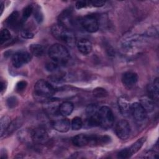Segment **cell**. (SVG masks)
<instances>
[{
  "label": "cell",
  "instance_id": "obj_1",
  "mask_svg": "<svg viewBox=\"0 0 159 159\" xmlns=\"http://www.w3.org/2000/svg\"><path fill=\"white\" fill-rule=\"evenodd\" d=\"M48 54L52 61L58 65H65L70 58V53L66 47L59 43L52 45L48 48Z\"/></svg>",
  "mask_w": 159,
  "mask_h": 159
},
{
  "label": "cell",
  "instance_id": "obj_2",
  "mask_svg": "<svg viewBox=\"0 0 159 159\" xmlns=\"http://www.w3.org/2000/svg\"><path fill=\"white\" fill-rule=\"evenodd\" d=\"M51 33L56 39L63 42L69 46H73L76 43L75 35L73 31L63 27L58 24L52 27Z\"/></svg>",
  "mask_w": 159,
  "mask_h": 159
},
{
  "label": "cell",
  "instance_id": "obj_3",
  "mask_svg": "<svg viewBox=\"0 0 159 159\" xmlns=\"http://www.w3.org/2000/svg\"><path fill=\"white\" fill-rule=\"evenodd\" d=\"M34 93L37 99L42 100L53 96L55 93V89L48 81L44 80H39L34 85Z\"/></svg>",
  "mask_w": 159,
  "mask_h": 159
},
{
  "label": "cell",
  "instance_id": "obj_4",
  "mask_svg": "<svg viewBox=\"0 0 159 159\" xmlns=\"http://www.w3.org/2000/svg\"><path fill=\"white\" fill-rule=\"evenodd\" d=\"M98 122L99 126L104 129H109L112 127L114 122V116L109 107H100L98 112Z\"/></svg>",
  "mask_w": 159,
  "mask_h": 159
},
{
  "label": "cell",
  "instance_id": "obj_5",
  "mask_svg": "<svg viewBox=\"0 0 159 159\" xmlns=\"http://www.w3.org/2000/svg\"><path fill=\"white\" fill-rule=\"evenodd\" d=\"M100 107L96 104L89 105L86 109V119L84 122L86 127H91L99 126L98 122V112Z\"/></svg>",
  "mask_w": 159,
  "mask_h": 159
},
{
  "label": "cell",
  "instance_id": "obj_6",
  "mask_svg": "<svg viewBox=\"0 0 159 159\" xmlns=\"http://www.w3.org/2000/svg\"><path fill=\"white\" fill-rule=\"evenodd\" d=\"M146 139H147L146 137H142L139 139H138L135 143H134L129 147L121 150L118 153V155H117L118 157L122 159L130 158L134 154L136 153L137 152L139 151V150L142 148L143 143L146 141Z\"/></svg>",
  "mask_w": 159,
  "mask_h": 159
},
{
  "label": "cell",
  "instance_id": "obj_7",
  "mask_svg": "<svg viewBox=\"0 0 159 159\" xmlns=\"http://www.w3.org/2000/svg\"><path fill=\"white\" fill-rule=\"evenodd\" d=\"M80 24L82 27L88 32L93 33L99 29V22L96 16L87 15L80 19Z\"/></svg>",
  "mask_w": 159,
  "mask_h": 159
},
{
  "label": "cell",
  "instance_id": "obj_8",
  "mask_svg": "<svg viewBox=\"0 0 159 159\" xmlns=\"http://www.w3.org/2000/svg\"><path fill=\"white\" fill-rule=\"evenodd\" d=\"M130 114L137 122L144 121L147 116V112L145 108L140 102H134L130 105Z\"/></svg>",
  "mask_w": 159,
  "mask_h": 159
},
{
  "label": "cell",
  "instance_id": "obj_9",
  "mask_svg": "<svg viewBox=\"0 0 159 159\" xmlns=\"http://www.w3.org/2000/svg\"><path fill=\"white\" fill-rule=\"evenodd\" d=\"M131 129L129 123L126 120L119 121L115 127V133L121 140H127L130 135Z\"/></svg>",
  "mask_w": 159,
  "mask_h": 159
},
{
  "label": "cell",
  "instance_id": "obj_10",
  "mask_svg": "<svg viewBox=\"0 0 159 159\" xmlns=\"http://www.w3.org/2000/svg\"><path fill=\"white\" fill-rule=\"evenodd\" d=\"M32 55L27 52H18L12 57V63L16 68H20L30 61Z\"/></svg>",
  "mask_w": 159,
  "mask_h": 159
},
{
  "label": "cell",
  "instance_id": "obj_11",
  "mask_svg": "<svg viewBox=\"0 0 159 159\" xmlns=\"http://www.w3.org/2000/svg\"><path fill=\"white\" fill-rule=\"evenodd\" d=\"M49 137L47 131L42 128H35L31 130L30 139L35 144H44L48 140Z\"/></svg>",
  "mask_w": 159,
  "mask_h": 159
},
{
  "label": "cell",
  "instance_id": "obj_12",
  "mask_svg": "<svg viewBox=\"0 0 159 159\" xmlns=\"http://www.w3.org/2000/svg\"><path fill=\"white\" fill-rule=\"evenodd\" d=\"M58 24L65 28L71 30L74 25L73 14L70 9H65L62 11L58 17Z\"/></svg>",
  "mask_w": 159,
  "mask_h": 159
},
{
  "label": "cell",
  "instance_id": "obj_13",
  "mask_svg": "<svg viewBox=\"0 0 159 159\" xmlns=\"http://www.w3.org/2000/svg\"><path fill=\"white\" fill-rule=\"evenodd\" d=\"M122 82L125 88L132 89L135 87L138 82L137 75L134 72L127 71L122 75Z\"/></svg>",
  "mask_w": 159,
  "mask_h": 159
},
{
  "label": "cell",
  "instance_id": "obj_14",
  "mask_svg": "<svg viewBox=\"0 0 159 159\" xmlns=\"http://www.w3.org/2000/svg\"><path fill=\"white\" fill-rule=\"evenodd\" d=\"M52 127L58 132H66L71 127V122L67 118L55 119L52 122Z\"/></svg>",
  "mask_w": 159,
  "mask_h": 159
},
{
  "label": "cell",
  "instance_id": "obj_15",
  "mask_svg": "<svg viewBox=\"0 0 159 159\" xmlns=\"http://www.w3.org/2000/svg\"><path fill=\"white\" fill-rule=\"evenodd\" d=\"M159 81L158 78H157L152 83H150L147 86L148 97L151 98L154 101H158L159 98Z\"/></svg>",
  "mask_w": 159,
  "mask_h": 159
},
{
  "label": "cell",
  "instance_id": "obj_16",
  "mask_svg": "<svg viewBox=\"0 0 159 159\" xmlns=\"http://www.w3.org/2000/svg\"><path fill=\"white\" fill-rule=\"evenodd\" d=\"M78 50L83 55H88L92 51L93 45L91 42L86 39H81L76 43Z\"/></svg>",
  "mask_w": 159,
  "mask_h": 159
},
{
  "label": "cell",
  "instance_id": "obj_17",
  "mask_svg": "<svg viewBox=\"0 0 159 159\" xmlns=\"http://www.w3.org/2000/svg\"><path fill=\"white\" fill-rule=\"evenodd\" d=\"M72 143L76 147H83L89 145V135L81 134L75 135L72 138Z\"/></svg>",
  "mask_w": 159,
  "mask_h": 159
},
{
  "label": "cell",
  "instance_id": "obj_18",
  "mask_svg": "<svg viewBox=\"0 0 159 159\" xmlns=\"http://www.w3.org/2000/svg\"><path fill=\"white\" fill-rule=\"evenodd\" d=\"M130 105L129 101L124 97H120L118 99V106L121 114L123 116H127L130 114Z\"/></svg>",
  "mask_w": 159,
  "mask_h": 159
},
{
  "label": "cell",
  "instance_id": "obj_19",
  "mask_svg": "<svg viewBox=\"0 0 159 159\" xmlns=\"http://www.w3.org/2000/svg\"><path fill=\"white\" fill-rule=\"evenodd\" d=\"M74 109V106L73 103L69 101H65L62 102L59 107H58V111L59 113L63 116H67L70 115Z\"/></svg>",
  "mask_w": 159,
  "mask_h": 159
},
{
  "label": "cell",
  "instance_id": "obj_20",
  "mask_svg": "<svg viewBox=\"0 0 159 159\" xmlns=\"http://www.w3.org/2000/svg\"><path fill=\"white\" fill-rule=\"evenodd\" d=\"M22 120L20 119H16L13 121H11L9 127L6 129V130L3 134L1 137H7L9 135H11L14 131H16L17 129H19L22 125Z\"/></svg>",
  "mask_w": 159,
  "mask_h": 159
},
{
  "label": "cell",
  "instance_id": "obj_21",
  "mask_svg": "<svg viewBox=\"0 0 159 159\" xmlns=\"http://www.w3.org/2000/svg\"><path fill=\"white\" fill-rule=\"evenodd\" d=\"M29 50L31 55L35 57H40L44 55L45 48L44 46L40 44H32L29 47Z\"/></svg>",
  "mask_w": 159,
  "mask_h": 159
},
{
  "label": "cell",
  "instance_id": "obj_22",
  "mask_svg": "<svg viewBox=\"0 0 159 159\" xmlns=\"http://www.w3.org/2000/svg\"><path fill=\"white\" fill-rule=\"evenodd\" d=\"M19 12L17 11H15L12 12L9 17L7 18L6 20V24L9 27H16L18 25L19 22L18 19H19Z\"/></svg>",
  "mask_w": 159,
  "mask_h": 159
},
{
  "label": "cell",
  "instance_id": "obj_23",
  "mask_svg": "<svg viewBox=\"0 0 159 159\" xmlns=\"http://www.w3.org/2000/svg\"><path fill=\"white\" fill-rule=\"evenodd\" d=\"M140 103L145 108L147 112L152 111L155 108V101L149 97H144L142 98Z\"/></svg>",
  "mask_w": 159,
  "mask_h": 159
},
{
  "label": "cell",
  "instance_id": "obj_24",
  "mask_svg": "<svg viewBox=\"0 0 159 159\" xmlns=\"http://www.w3.org/2000/svg\"><path fill=\"white\" fill-rule=\"evenodd\" d=\"M11 122V119L7 116H4L1 118V120H0L1 137L2 136L3 134L6 130V129L9 127Z\"/></svg>",
  "mask_w": 159,
  "mask_h": 159
},
{
  "label": "cell",
  "instance_id": "obj_25",
  "mask_svg": "<svg viewBox=\"0 0 159 159\" xmlns=\"http://www.w3.org/2000/svg\"><path fill=\"white\" fill-rule=\"evenodd\" d=\"M83 125V122L80 117H75L71 122V127L74 130H78L81 129Z\"/></svg>",
  "mask_w": 159,
  "mask_h": 159
},
{
  "label": "cell",
  "instance_id": "obj_26",
  "mask_svg": "<svg viewBox=\"0 0 159 159\" xmlns=\"http://www.w3.org/2000/svg\"><path fill=\"white\" fill-rule=\"evenodd\" d=\"M11 39V35L7 29H2L0 32V43L3 44Z\"/></svg>",
  "mask_w": 159,
  "mask_h": 159
},
{
  "label": "cell",
  "instance_id": "obj_27",
  "mask_svg": "<svg viewBox=\"0 0 159 159\" xmlns=\"http://www.w3.org/2000/svg\"><path fill=\"white\" fill-rule=\"evenodd\" d=\"M33 11H34V8H33L32 6H31V5L27 6L23 10L22 16L20 22H24L30 16V15L33 13Z\"/></svg>",
  "mask_w": 159,
  "mask_h": 159
},
{
  "label": "cell",
  "instance_id": "obj_28",
  "mask_svg": "<svg viewBox=\"0 0 159 159\" xmlns=\"http://www.w3.org/2000/svg\"><path fill=\"white\" fill-rule=\"evenodd\" d=\"M93 94L96 98H104L107 96V92L106 90L102 88H96L94 89Z\"/></svg>",
  "mask_w": 159,
  "mask_h": 159
},
{
  "label": "cell",
  "instance_id": "obj_29",
  "mask_svg": "<svg viewBox=\"0 0 159 159\" xmlns=\"http://www.w3.org/2000/svg\"><path fill=\"white\" fill-rule=\"evenodd\" d=\"M20 35L24 38V39H32L34 37V33L29 30V29H22L20 32Z\"/></svg>",
  "mask_w": 159,
  "mask_h": 159
},
{
  "label": "cell",
  "instance_id": "obj_30",
  "mask_svg": "<svg viewBox=\"0 0 159 159\" xmlns=\"http://www.w3.org/2000/svg\"><path fill=\"white\" fill-rule=\"evenodd\" d=\"M89 6H90L89 1H78L76 2V4H75L76 8L78 9H80Z\"/></svg>",
  "mask_w": 159,
  "mask_h": 159
},
{
  "label": "cell",
  "instance_id": "obj_31",
  "mask_svg": "<svg viewBox=\"0 0 159 159\" xmlns=\"http://www.w3.org/2000/svg\"><path fill=\"white\" fill-rule=\"evenodd\" d=\"M33 12L34 14V18L35 19L36 21L38 23H40L43 20V16L41 13V11L39 9H35V11H33Z\"/></svg>",
  "mask_w": 159,
  "mask_h": 159
},
{
  "label": "cell",
  "instance_id": "obj_32",
  "mask_svg": "<svg viewBox=\"0 0 159 159\" xmlns=\"http://www.w3.org/2000/svg\"><path fill=\"white\" fill-rule=\"evenodd\" d=\"M58 67V65L55 62L52 61L46 65V69L49 71H53L56 70Z\"/></svg>",
  "mask_w": 159,
  "mask_h": 159
},
{
  "label": "cell",
  "instance_id": "obj_33",
  "mask_svg": "<svg viewBox=\"0 0 159 159\" xmlns=\"http://www.w3.org/2000/svg\"><path fill=\"white\" fill-rule=\"evenodd\" d=\"M90 6H93L94 7H99L103 6L106 4V1H101V0H94V1H89Z\"/></svg>",
  "mask_w": 159,
  "mask_h": 159
},
{
  "label": "cell",
  "instance_id": "obj_34",
  "mask_svg": "<svg viewBox=\"0 0 159 159\" xmlns=\"http://www.w3.org/2000/svg\"><path fill=\"white\" fill-rule=\"evenodd\" d=\"M27 85V83L25 81H20L16 84V90L17 91H22L25 89Z\"/></svg>",
  "mask_w": 159,
  "mask_h": 159
},
{
  "label": "cell",
  "instance_id": "obj_35",
  "mask_svg": "<svg viewBox=\"0 0 159 159\" xmlns=\"http://www.w3.org/2000/svg\"><path fill=\"white\" fill-rule=\"evenodd\" d=\"M7 104L9 107L12 108L14 107L17 104V101L15 97H10L7 100Z\"/></svg>",
  "mask_w": 159,
  "mask_h": 159
},
{
  "label": "cell",
  "instance_id": "obj_36",
  "mask_svg": "<svg viewBox=\"0 0 159 159\" xmlns=\"http://www.w3.org/2000/svg\"><path fill=\"white\" fill-rule=\"evenodd\" d=\"M158 156V153H156L155 151H148L147 152L145 155H143V158H157Z\"/></svg>",
  "mask_w": 159,
  "mask_h": 159
},
{
  "label": "cell",
  "instance_id": "obj_37",
  "mask_svg": "<svg viewBox=\"0 0 159 159\" xmlns=\"http://www.w3.org/2000/svg\"><path fill=\"white\" fill-rule=\"evenodd\" d=\"M7 158V154L6 153V150H1V158L5 159V158Z\"/></svg>",
  "mask_w": 159,
  "mask_h": 159
},
{
  "label": "cell",
  "instance_id": "obj_38",
  "mask_svg": "<svg viewBox=\"0 0 159 159\" xmlns=\"http://www.w3.org/2000/svg\"><path fill=\"white\" fill-rule=\"evenodd\" d=\"M5 89H6L5 82H4L1 80V93H2L3 91L5 90Z\"/></svg>",
  "mask_w": 159,
  "mask_h": 159
},
{
  "label": "cell",
  "instance_id": "obj_39",
  "mask_svg": "<svg viewBox=\"0 0 159 159\" xmlns=\"http://www.w3.org/2000/svg\"><path fill=\"white\" fill-rule=\"evenodd\" d=\"M0 5H1V14H2V11H3V10H4V4H3V2H1V4H0Z\"/></svg>",
  "mask_w": 159,
  "mask_h": 159
}]
</instances>
